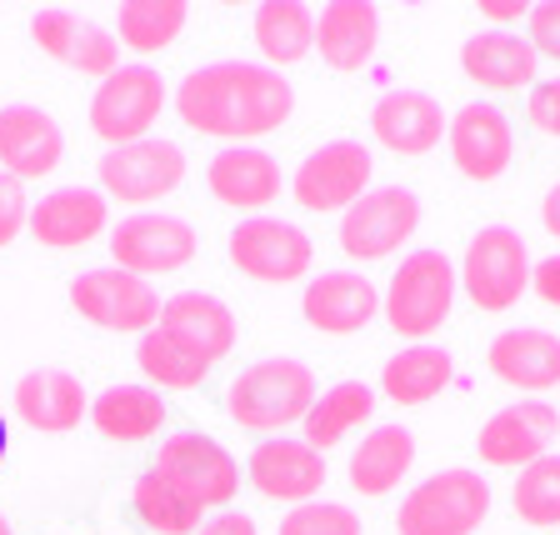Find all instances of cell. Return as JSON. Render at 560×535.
Returning a JSON list of instances; mask_svg holds the SVG:
<instances>
[{
	"mask_svg": "<svg viewBox=\"0 0 560 535\" xmlns=\"http://www.w3.org/2000/svg\"><path fill=\"white\" fill-rule=\"evenodd\" d=\"M291 111V75L270 70L266 60H210V66L190 70L175 91V116L196 136H215L231 146H250V140L280 130Z\"/></svg>",
	"mask_w": 560,
	"mask_h": 535,
	"instance_id": "6da1fadb",
	"label": "cell"
},
{
	"mask_svg": "<svg viewBox=\"0 0 560 535\" xmlns=\"http://www.w3.org/2000/svg\"><path fill=\"white\" fill-rule=\"evenodd\" d=\"M315 396H320V391H315L311 365L291 361V356H270V361L245 365V371L225 385V416H231L241 431L276 435L311 416Z\"/></svg>",
	"mask_w": 560,
	"mask_h": 535,
	"instance_id": "7a4b0ae2",
	"label": "cell"
},
{
	"mask_svg": "<svg viewBox=\"0 0 560 535\" xmlns=\"http://www.w3.org/2000/svg\"><path fill=\"white\" fill-rule=\"evenodd\" d=\"M455 291H460V276H455L451 256L445 251H410L400 260V270L390 276L381 295V315L390 321V330L406 340H425L451 321V305H455Z\"/></svg>",
	"mask_w": 560,
	"mask_h": 535,
	"instance_id": "3957f363",
	"label": "cell"
},
{
	"mask_svg": "<svg viewBox=\"0 0 560 535\" xmlns=\"http://www.w3.org/2000/svg\"><path fill=\"white\" fill-rule=\"evenodd\" d=\"M490 480L480 470L451 466L425 476L396 511V535H476L490 515Z\"/></svg>",
	"mask_w": 560,
	"mask_h": 535,
	"instance_id": "277c9868",
	"label": "cell"
},
{
	"mask_svg": "<svg viewBox=\"0 0 560 535\" xmlns=\"http://www.w3.org/2000/svg\"><path fill=\"white\" fill-rule=\"evenodd\" d=\"M530 251H525L521 231L511 225H486L470 235L466 256H460V291L476 301V311L501 315L511 305H521V295L530 291Z\"/></svg>",
	"mask_w": 560,
	"mask_h": 535,
	"instance_id": "5b68a950",
	"label": "cell"
},
{
	"mask_svg": "<svg viewBox=\"0 0 560 535\" xmlns=\"http://www.w3.org/2000/svg\"><path fill=\"white\" fill-rule=\"evenodd\" d=\"M70 305L95 330H116V336H145L161 326V295L151 280L130 276L120 266H95L70 280Z\"/></svg>",
	"mask_w": 560,
	"mask_h": 535,
	"instance_id": "8992f818",
	"label": "cell"
},
{
	"mask_svg": "<svg viewBox=\"0 0 560 535\" xmlns=\"http://www.w3.org/2000/svg\"><path fill=\"white\" fill-rule=\"evenodd\" d=\"M151 476L175 486L196 511H221V505L235 501V490H241L235 455L225 451L215 435H200V431L171 435V441L161 445V455H155Z\"/></svg>",
	"mask_w": 560,
	"mask_h": 535,
	"instance_id": "52a82bcc",
	"label": "cell"
},
{
	"mask_svg": "<svg viewBox=\"0 0 560 535\" xmlns=\"http://www.w3.org/2000/svg\"><path fill=\"white\" fill-rule=\"evenodd\" d=\"M375 181V155L365 151L361 140H326V146H315L291 175V196L301 210L311 216H330L340 210L346 216L355 200L371 190Z\"/></svg>",
	"mask_w": 560,
	"mask_h": 535,
	"instance_id": "ba28073f",
	"label": "cell"
},
{
	"mask_svg": "<svg viewBox=\"0 0 560 535\" xmlns=\"http://www.w3.org/2000/svg\"><path fill=\"white\" fill-rule=\"evenodd\" d=\"M165 81L151 66H120L116 75H105L91 95V130L116 151V146H136L151 136V126L165 111Z\"/></svg>",
	"mask_w": 560,
	"mask_h": 535,
	"instance_id": "9c48e42d",
	"label": "cell"
},
{
	"mask_svg": "<svg viewBox=\"0 0 560 535\" xmlns=\"http://www.w3.org/2000/svg\"><path fill=\"white\" fill-rule=\"evenodd\" d=\"M420 231V196L410 186H371L340 216V251L350 260H385Z\"/></svg>",
	"mask_w": 560,
	"mask_h": 535,
	"instance_id": "30bf717a",
	"label": "cell"
},
{
	"mask_svg": "<svg viewBox=\"0 0 560 535\" xmlns=\"http://www.w3.org/2000/svg\"><path fill=\"white\" fill-rule=\"evenodd\" d=\"M225 251H231V266L260 286H291V280L311 276L315 260L311 235L291 221H276V216H245L231 231Z\"/></svg>",
	"mask_w": 560,
	"mask_h": 535,
	"instance_id": "8fae6325",
	"label": "cell"
},
{
	"mask_svg": "<svg viewBox=\"0 0 560 535\" xmlns=\"http://www.w3.org/2000/svg\"><path fill=\"white\" fill-rule=\"evenodd\" d=\"M186 181V151L175 140L145 136L136 146H116L101 155V196L120 206H151Z\"/></svg>",
	"mask_w": 560,
	"mask_h": 535,
	"instance_id": "7c38bea8",
	"label": "cell"
},
{
	"mask_svg": "<svg viewBox=\"0 0 560 535\" xmlns=\"http://www.w3.org/2000/svg\"><path fill=\"white\" fill-rule=\"evenodd\" d=\"M110 256L120 270L130 276H171V270H186L196 260V231L180 216H165V210H136L110 231Z\"/></svg>",
	"mask_w": 560,
	"mask_h": 535,
	"instance_id": "4fadbf2b",
	"label": "cell"
},
{
	"mask_svg": "<svg viewBox=\"0 0 560 535\" xmlns=\"http://www.w3.org/2000/svg\"><path fill=\"white\" fill-rule=\"evenodd\" d=\"M556 435H560V416L546 400H515V406H501L480 426L476 455L495 470H525L536 466L540 455H550Z\"/></svg>",
	"mask_w": 560,
	"mask_h": 535,
	"instance_id": "5bb4252c",
	"label": "cell"
},
{
	"mask_svg": "<svg viewBox=\"0 0 560 535\" xmlns=\"http://www.w3.org/2000/svg\"><path fill=\"white\" fill-rule=\"evenodd\" d=\"M445 146H451V161L466 181H501V175L511 171V155H515V130H511L501 105L470 101L451 116Z\"/></svg>",
	"mask_w": 560,
	"mask_h": 535,
	"instance_id": "9a60e30c",
	"label": "cell"
},
{
	"mask_svg": "<svg viewBox=\"0 0 560 535\" xmlns=\"http://www.w3.org/2000/svg\"><path fill=\"white\" fill-rule=\"evenodd\" d=\"M245 476H250V486H256L266 501L305 505L326 486V455L311 451V445L295 441V435H270V441H260L256 451H250Z\"/></svg>",
	"mask_w": 560,
	"mask_h": 535,
	"instance_id": "2e32d148",
	"label": "cell"
},
{
	"mask_svg": "<svg viewBox=\"0 0 560 535\" xmlns=\"http://www.w3.org/2000/svg\"><path fill=\"white\" fill-rule=\"evenodd\" d=\"M66 161V136H60L56 116L40 105H0V171L15 181H40Z\"/></svg>",
	"mask_w": 560,
	"mask_h": 535,
	"instance_id": "e0dca14e",
	"label": "cell"
},
{
	"mask_svg": "<svg viewBox=\"0 0 560 535\" xmlns=\"http://www.w3.org/2000/svg\"><path fill=\"white\" fill-rule=\"evenodd\" d=\"M301 311L320 336H355L381 315V291L371 286V276L355 270H326V276L305 280Z\"/></svg>",
	"mask_w": 560,
	"mask_h": 535,
	"instance_id": "ac0fdd59",
	"label": "cell"
},
{
	"mask_svg": "<svg viewBox=\"0 0 560 535\" xmlns=\"http://www.w3.org/2000/svg\"><path fill=\"white\" fill-rule=\"evenodd\" d=\"M451 130V116L425 91H385L371 111V136L396 155H431Z\"/></svg>",
	"mask_w": 560,
	"mask_h": 535,
	"instance_id": "d6986e66",
	"label": "cell"
},
{
	"mask_svg": "<svg viewBox=\"0 0 560 535\" xmlns=\"http://www.w3.org/2000/svg\"><path fill=\"white\" fill-rule=\"evenodd\" d=\"M110 221V200L95 186H56L31 206V235L50 251H81Z\"/></svg>",
	"mask_w": 560,
	"mask_h": 535,
	"instance_id": "ffe728a7",
	"label": "cell"
},
{
	"mask_svg": "<svg viewBox=\"0 0 560 535\" xmlns=\"http://www.w3.org/2000/svg\"><path fill=\"white\" fill-rule=\"evenodd\" d=\"M486 365L511 391H556L560 385V336L540 326H511L490 340Z\"/></svg>",
	"mask_w": 560,
	"mask_h": 535,
	"instance_id": "44dd1931",
	"label": "cell"
},
{
	"mask_svg": "<svg viewBox=\"0 0 560 535\" xmlns=\"http://www.w3.org/2000/svg\"><path fill=\"white\" fill-rule=\"evenodd\" d=\"M375 46H381V11L371 0H330L315 15V50L330 70L355 75L371 66Z\"/></svg>",
	"mask_w": 560,
	"mask_h": 535,
	"instance_id": "7402d4cb",
	"label": "cell"
},
{
	"mask_svg": "<svg viewBox=\"0 0 560 535\" xmlns=\"http://www.w3.org/2000/svg\"><path fill=\"white\" fill-rule=\"evenodd\" d=\"M206 186L221 206L260 216V210L280 196V165H276V155L260 151V146H225V151L210 161Z\"/></svg>",
	"mask_w": 560,
	"mask_h": 535,
	"instance_id": "603a6c76",
	"label": "cell"
},
{
	"mask_svg": "<svg viewBox=\"0 0 560 535\" xmlns=\"http://www.w3.org/2000/svg\"><path fill=\"white\" fill-rule=\"evenodd\" d=\"M15 416L40 435H66L81 426V416H91L85 385L70 371H25L15 381Z\"/></svg>",
	"mask_w": 560,
	"mask_h": 535,
	"instance_id": "cb8c5ba5",
	"label": "cell"
},
{
	"mask_svg": "<svg viewBox=\"0 0 560 535\" xmlns=\"http://www.w3.org/2000/svg\"><path fill=\"white\" fill-rule=\"evenodd\" d=\"M161 330H171L180 346L206 356L210 365H221L235 350V315L221 295L210 291H180L161 305Z\"/></svg>",
	"mask_w": 560,
	"mask_h": 535,
	"instance_id": "d4e9b609",
	"label": "cell"
},
{
	"mask_svg": "<svg viewBox=\"0 0 560 535\" xmlns=\"http://www.w3.org/2000/svg\"><path fill=\"white\" fill-rule=\"evenodd\" d=\"M460 70L486 91H530L540 75V56L525 35L480 31L460 46Z\"/></svg>",
	"mask_w": 560,
	"mask_h": 535,
	"instance_id": "484cf974",
	"label": "cell"
},
{
	"mask_svg": "<svg viewBox=\"0 0 560 535\" xmlns=\"http://www.w3.org/2000/svg\"><path fill=\"white\" fill-rule=\"evenodd\" d=\"M410 466H416V435L406 426H375L350 455V490L381 501L410 476Z\"/></svg>",
	"mask_w": 560,
	"mask_h": 535,
	"instance_id": "4316f807",
	"label": "cell"
},
{
	"mask_svg": "<svg viewBox=\"0 0 560 535\" xmlns=\"http://www.w3.org/2000/svg\"><path fill=\"white\" fill-rule=\"evenodd\" d=\"M250 35H256L266 66L285 70L315 50V11L305 0H260L250 15Z\"/></svg>",
	"mask_w": 560,
	"mask_h": 535,
	"instance_id": "83f0119b",
	"label": "cell"
},
{
	"mask_svg": "<svg viewBox=\"0 0 560 535\" xmlns=\"http://www.w3.org/2000/svg\"><path fill=\"white\" fill-rule=\"evenodd\" d=\"M91 420L105 441L136 445V441H151L165 426V400L151 385H110V391H101L91 400Z\"/></svg>",
	"mask_w": 560,
	"mask_h": 535,
	"instance_id": "f1b7e54d",
	"label": "cell"
},
{
	"mask_svg": "<svg viewBox=\"0 0 560 535\" xmlns=\"http://www.w3.org/2000/svg\"><path fill=\"white\" fill-rule=\"evenodd\" d=\"M375 416V391L365 381H336L330 391H320L311 406V416L301 420V441L311 451L326 455L330 445H340L350 431H361Z\"/></svg>",
	"mask_w": 560,
	"mask_h": 535,
	"instance_id": "f546056e",
	"label": "cell"
},
{
	"mask_svg": "<svg viewBox=\"0 0 560 535\" xmlns=\"http://www.w3.org/2000/svg\"><path fill=\"white\" fill-rule=\"evenodd\" d=\"M455 381V361L445 356L441 346H410L400 356H390L381 371V391L385 400H396V406H425Z\"/></svg>",
	"mask_w": 560,
	"mask_h": 535,
	"instance_id": "4dcf8cb0",
	"label": "cell"
},
{
	"mask_svg": "<svg viewBox=\"0 0 560 535\" xmlns=\"http://www.w3.org/2000/svg\"><path fill=\"white\" fill-rule=\"evenodd\" d=\"M136 365H140V375L151 381V391H161V385L165 391H196V385H206V375L215 371L206 356H196L190 346H180V340L161 326L140 336Z\"/></svg>",
	"mask_w": 560,
	"mask_h": 535,
	"instance_id": "1f68e13d",
	"label": "cell"
},
{
	"mask_svg": "<svg viewBox=\"0 0 560 535\" xmlns=\"http://www.w3.org/2000/svg\"><path fill=\"white\" fill-rule=\"evenodd\" d=\"M190 5L186 0H126L116 15V40L136 56H155L186 31Z\"/></svg>",
	"mask_w": 560,
	"mask_h": 535,
	"instance_id": "d6a6232c",
	"label": "cell"
},
{
	"mask_svg": "<svg viewBox=\"0 0 560 535\" xmlns=\"http://www.w3.org/2000/svg\"><path fill=\"white\" fill-rule=\"evenodd\" d=\"M130 505H136V515L151 525L155 535H196L200 531L196 505H190L175 486H165L161 476H151V470L130 486Z\"/></svg>",
	"mask_w": 560,
	"mask_h": 535,
	"instance_id": "836d02e7",
	"label": "cell"
},
{
	"mask_svg": "<svg viewBox=\"0 0 560 535\" xmlns=\"http://www.w3.org/2000/svg\"><path fill=\"white\" fill-rule=\"evenodd\" d=\"M515 515H521L525 525H560V455H540L536 466H525L521 476H515Z\"/></svg>",
	"mask_w": 560,
	"mask_h": 535,
	"instance_id": "e575fe53",
	"label": "cell"
},
{
	"mask_svg": "<svg viewBox=\"0 0 560 535\" xmlns=\"http://www.w3.org/2000/svg\"><path fill=\"white\" fill-rule=\"evenodd\" d=\"M280 535H361V515L340 501H305L280 515Z\"/></svg>",
	"mask_w": 560,
	"mask_h": 535,
	"instance_id": "d590c367",
	"label": "cell"
},
{
	"mask_svg": "<svg viewBox=\"0 0 560 535\" xmlns=\"http://www.w3.org/2000/svg\"><path fill=\"white\" fill-rule=\"evenodd\" d=\"M70 70H81V75H116L120 70V40L116 31H105V25L85 21L81 35H75V50H70Z\"/></svg>",
	"mask_w": 560,
	"mask_h": 535,
	"instance_id": "8d00e7d4",
	"label": "cell"
},
{
	"mask_svg": "<svg viewBox=\"0 0 560 535\" xmlns=\"http://www.w3.org/2000/svg\"><path fill=\"white\" fill-rule=\"evenodd\" d=\"M31 35L35 46L46 50L50 60H60V66H70V50H75V35H81V21L66 11V5H46V11L31 15Z\"/></svg>",
	"mask_w": 560,
	"mask_h": 535,
	"instance_id": "74e56055",
	"label": "cell"
},
{
	"mask_svg": "<svg viewBox=\"0 0 560 535\" xmlns=\"http://www.w3.org/2000/svg\"><path fill=\"white\" fill-rule=\"evenodd\" d=\"M21 231H31V196H25V186L15 175L0 171V251Z\"/></svg>",
	"mask_w": 560,
	"mask_h": 535,
	"instance_id": "f35d334b",
	"label": "cell"
},
{
	"mask_svg": "<svg viewBox=\"0 0 560 535\" xmlns=\"http://www.w3.org/2000/svg\"><path fill=\"white\" fill-rule=\"evenodd\" d=\"M525 116H530V126H536L540 136L560 140V75L536 81L530 91H525Z\"/></svg>",
	"mask_w": 560,
	"mask_h": 535,
	"instance_id": "ab89813d",
	"label": "cell"
},
{
	"mask_svg": "<svg viewBox=\"0 0 560 535\" xmlns=\"http://www.w3.org/2000/svg\"><path fill=\"white\" fill-rule=\"evenodd\" d=\"M525 40L536 46V56L560 60V0H540L525 15Z\"/></svg>",
	"mask_w": 560,
	"mask_h": 535,
	"instance_id": "60d3db41",
	"label": "cell"
},
{
	"mask_svg": "<svg viewBox=\"0 0 560 535\" xmlns=\"http://www.w3.org/2000/svg\"><path fill=\"white\" fill-rule=\"evenodd\" d=\"M530 291H536L546 305H556V311H560V256H546L536 270H530Z\"/></svg>",
	"mask_w": 560,
	"mask_h": 535,
	"instance_id": "b9f144b4",
	"label": "cell"
},
{
	"mask_svg": "<svg viewBox=\"0 0 560 535\" xmlns=\"http://www.w3.org/2000/svg\"><path fill=\"white\" fill-rule=\"evenodd\" d=\"M196 535H260V531H256V521H250V515H241V511H221V515H210V521L200 525Z\"/></svg>",
	"mask_w": 560,
	"mask_h": 535,
	"instance_id": "7bdbcfd3",
	"label": "cell"
},
{
	"mask_svg": "<svg viewBox=\"0 0 560 535\" xmlns=\"http://www.w3.org/2000/svg\"><path fill=\"white\" fill-rule=\"evenodd\" d=\"M480 15L495 21V25H505V21H525L530 5H525V0H480Z\"/></svg>",
	"mask_w": 560,
	"mask_h": 535,
	"instance_id": "ee69618b",
	"label": "cell"
},
{
	"mask_svg": "<svg viewBox=\"0 0 560 535\" xmlns=\"http://www.w3.org/2000/svg\"><path fill=\"white\" fill-rule=\"evenodd\" d=\"M540 225H546V231L560 241V181L546 190V200H540Z\"/></svg>",
	"mask_w": 560,
	"mask_h": 535,
	"instance_id": "f6af8a7d",
	"label": "cell"
},
{
	"mask_svg": "<svg viewBox=\"0 0 560 535\" xmlns=\"http://www.w3.org/2000/svg\"><path fill=\"white\" fill-rule=\"evenodd\" d=\"M5 445H11V431H5V416H0V461H5Z\"/></svg>",
	"mask_w": 560,
	"mask_h": 535,
	"instance_id": "bcb514c9",
	"label": "cell"
},
{
	"mask_svg": "<svg viewBox=\"0 0 560 535\" xmlns=\"http://www.w3.org/2000/svg\"><path fill=\"white\" fill-rule=\"evenodd\" d=\"M0 535H15V531H11V521H5V515H0Z\"/></svg>",
	"mask_w": 560,
	"mask_h": 535,
	"instance_id": "7dc6e473",
	"label": "cell"
}]
</instances>
